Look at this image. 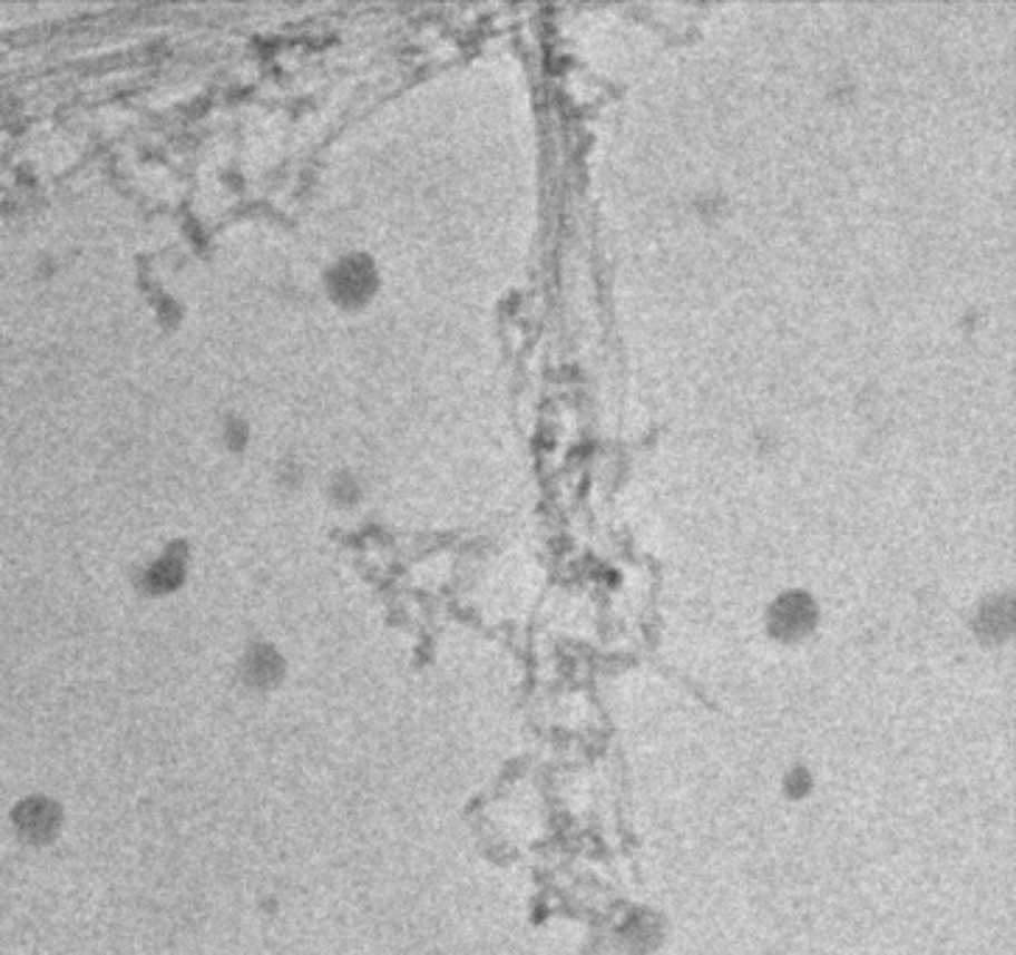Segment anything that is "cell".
<instances>
[{"label":"cell","mask_w":1016,"mask_h":955,"mask_svg":"<svg viewBox=\"0 0 1016 955\" xmlns=\"http://www.w3.org/2000/svg\"><path fill=\"white\" fill-rule=\"evenodd\" d=\"M381 286V270L375 259L364 250L339 253L322 272V289L333 303L345 309H359L368 303Z\"/></svg>","instance_id":"cell-1"},{"label":"cell","mask_w":1016,"mask_h":955,"mask_svg":"<svg viewBox=\"0 0 1016 955\" xmlns=\"http://www.w3.org/2000/svg\"><path fill=\"white\" fill-rule=\"evenodd\" d=\"M185 566H188V544L179 542V538H172V542L163 544V547L146 561L144 581L157 588L174 586V583L185 575Z\"/></svg>","instance_id":"cell-2"},{"label":"cell","mask_w":1016,"mask_h":955,"mask_svg":"<svg viewBox=\"0 0 1016 955\" xmlns=\"http://www.w3.org/2000/svg\"><path fill=\"white\" fill-rule=\"evenodd\" d=\"M362 477L356 471H351V468H336L325 483V496L331 501H336V505H353V501L362 499Z\"/></svg>","instance_id":"cell-3"},{"label":"cell","mask_w":1016,"mask_h":955,"mask_svg":"<svg viewBox=\"0 0 1016 955\" xmlns=\"http://www.w3.org/2000/svg\"><path fill=\"white\" fill-rule=\"evenodd\" d=\"M218 432H222L224 446L233 451H242L250 444V438H253L250 420L242 412H224L222 420H218Z\"/></svg>","instance_id":"cell-4"},{"label":"cell","mask_w":1016,"mask_h":955,"mask_svg":"<svg viewBox=\"0 0 1016 955\" xmlns=\"http://www.w3.org/2000/svg\"><path fill=\"white\" fill-rule=\"evenodd\" d=\"M303 477H305L303 460H300V457H294V455L283 457L281 466H277V479H281V483H286V485H297Z\"/></svg>","instance_id":"cell-5"}]
</instances>
